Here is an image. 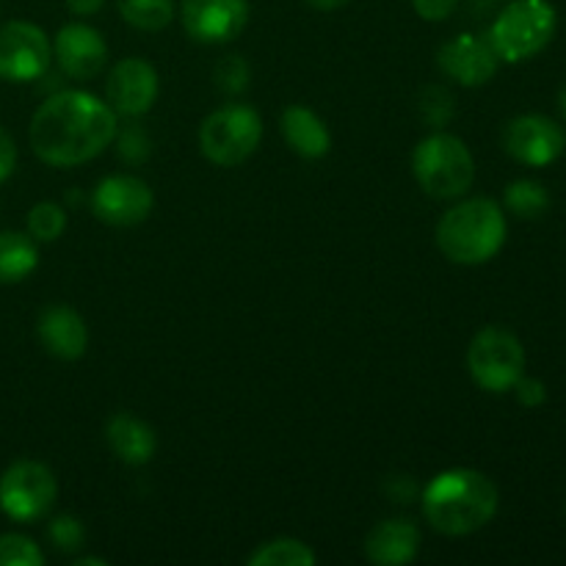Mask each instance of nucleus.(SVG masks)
<instances>
[{
  "instance_id": "72a5a7b5",
  "label": "nucleus",
  "mask_w": 566,
  "mask_h": 566,
  "mask_svg": "<svg viewBox=\"0 0 566 566\" xmlns=\"http://www.w3.org/2000/svg\"><path fill=\"white\" fill-rule=\"evenodd\" d=\"M105 6V0H66V9L75 17H92Z\"/></svg>"
},
{
  "instance_id": "f257e3e1",
  "label": "nucleus",
  "mask_w": 566,
  "mask_h": 566,
  "mask_svg": "<svg viewBox=\"0 0 566 566\" xmlns=\"http://www.w3.org/2000/svg\"><path fill=\"white\" fill-rule=\"evenodd\" d=\"M116 114L108 103L88 92L64 88L33 111L28 138L33 155L48 166L70 169L88 164L111 147L116 136Z\"/></svg>"
},
{
  "instance_id": "c756f323",
  "label": "nucleus",
  "mask_w": 566,
  "mask_h": 566,
  "mask_svg": "<svg viewBox=\"0 0 566 566\" xmlns=\"http://www.w3.org/2000/svg\"><path fill=\"white\" fill-rule=\"evenodd\" d=\"M514 390V396H517V401L523 403L525 409H536V407H542V403L547 401V387H545V381L542 379H534V376H520L517 379V385L512 387Z\"/></svg>"
},
{
  "instance_id": "f03ea898",
  "label": "nucleus",
  "mask_w": 566,
  "mask_h": 566,
  "mask_svg": "<svg viewBox=\"0 0 566 566\" xmlns=\"http://www.w3.org/2000/svg\"><path fill=\"white\" fill-rule=\"evenodd\" d=\"M497 486L470 468L446 470L423 490V517L446 536H468L492 523L497 514Z\"/></svg>"
},
{
  "instance_id": "7c9ffc66",
  "label": "nucleus",
  "mask_w": 566,
  "mask_h": 566,
  "mask_svg": "<svg viewBox=\"0 0 566 566\" xmlns=\"http://www.w3.org/2000/svg\"><path fill=\"white\" fill-rule=\"evenodd\" d=\"M459 0H412L415 11L423 17L426 22H442L457 11Z\"/></svg>"
},
{
  "instance_id": "e433bc0d",
  "label": "nucleus",
  "mask_w": 566,
  "mask_h": 566,
  "mask_svg": "<svg viewBox=\"0 0 566 566\" xmlns=\"http://www.w3.org/2000/svg\"><path fill=\"white\" fill-rule=\"evenodd\" d=\"M558 103H562V114H564V119H566V83L562 86V94H558Z\"/></svg>"
},
{
  "instance_id": "4be33fe9",
  "label": "nucleus",
  "mask_w": 566,
  "mask_h": 566,
  "mask_svg": "<svg viewBox=\"0 0 566 566\" xmlns=\"http://www.w3.org/2000/svg\"><path fill=\"white\" fill-rule=\"evenodd\" d=\"M315 562L318 556L313 547L304 545L302 539H291V536L265 542L247 558L249 566H315Z\"/></svg>"
},
{
  "instance_id": "4468645a",
  "label": "nucleus",
  "mask_w": 566,
  "mask_h": 566,
  "mask_svg": "<svg viewBox=\"0 0 566 566\" xmlns=\"http://www.w3.org/2000/svg\"><path fill=\"white\" fill-rule=\"evenodd\" d=\"M53 55L59 70L72 81H94L105 70L108 44L99 36L97 28L86 22H70L53 39Z\"/></svg>"
},
{
  "instance_id": "dca6fc26",
  "label": "nucleus",
  "mask_w": 566,
  "mask_h": 566,
  "mask_svg": "<svg viewBox=\"0 0 566 566\" xmlns=\"http://www.w3.org/2000/svg\"><path fill=\"white\" fill-rule=\"evenodd\" d=\"M36 335L44 352L53 354L55 359H64V363L81 359L88 348L86 321L64 304H50L48 310H42L36 321Z\"/></svg>"
},
{
  "instance_id": "cd10ccee",
  "label": "nucleus",
  "mask_w": 566,
  "mask_h": 566,
  "mask_svg": "<svg viewBox=\"0 0 566 566\" xmlns=\"http://www.w3.org/2000/svg\"><path fill=\"white\" fill-rule=\"evenodd\" d=\"M48 536L59 553H77L83 547V542H86V528H83L81 520L72 517V514H59V517L50 523Z\"/></svg>"
},
{
  "instance_id": "473e14b6",
  "label": "nucleus",
  "mask_w": 566,
  "mask_h": 566,
  "mask_svg": "<svg viewBox=\"0 0 566 566\" xmlns=\"http://www.w3.org/2000/svg\"><path fill=\"white\" fill-rule=\"evenodd\" d=\"M387 486H390V495L396 497L398 503H409L415 495H418V486L412 484L409 475H396V479L387 481Z\"/></svg>"
},
{
  "instance_id": "f8f14e48",
  "label": "nucleus",
  "mask_w": 566,
  "mask_h": 566,
  "mask_svg": "<svg viewBox=\"0 0 566 566\" xmlns=\"http://www.w3.org/2000/svg\"><path fill=\"white\" fill-rule=\"evenodd\" d=\"M158 99V72L144 59H122L105 81V103L116 116L138 119Z\"/></svg>"
},
{
  "instance_id": "423d86ee",
  "label": "nucleus",
  "mask_w": 566,
  "mask_h": 566,
  "mask_svg": "<svg viewBox=\"0 0 566 566\" xmlns=\"http://www.w3.org/2000/svg\"><path fill=\"white\" fill-rule=\"evenodd\" d=\"M263 138V119L249 105H224L216 108L213 114L205 116L202 127H199V147L202 155L216 166L243 164L254 149L260 147Z\"/></svg>"
},
{
  "instance_id": "9d476101",
  "label": "nucleus",
  "mask_w": 566,
  "mask_h": 566,
  "mask_svg": "<svg viewBox=\"0 0 566 566\" xmlns=\"http://www.w3.org/2000/svg\"><path fill=\"white\" fill-rule=\"evenodd\" d=\"M503 149L517 164L542 169V166H551L562 158L566 149V133L551 116L523 114L509 122L506 130H503Z\"/></svg>"
},
{
  "instance_id": "1a4fd4ad",
  "label": "nucleus",
  "mask_w": 566,
  "mask_h": 566,
  "mask_svg": "<svg viewBox=\"0 0 566 566\" xmlns=\"http://www.w3.org/2000/svg\"><path fill=\"white\" fill-rule=\"evenodd\" d=\"M53 59L48 33L25 20L0 25V77L11 83L39 81Z\"/></svg>"
},
{
  "instance_id": "f704fd0d",
  "label": "nucleus",
  "mask_w": 566,
  "mask_h": 566,
  "mask_svg": "<svg viewBox=\"0 0 566 566\" xmlns=\"http://www.w3.org/2000/svg\"><path fill=\"white\" fill-rule=\"evenodd\" d=\"M310 6H313L315 11H337L343 9V6H348L352 0H307Z\"/></svg>"
},
{
  "instance_id": "7ed1b4c3",
  "label": "nucleus",
  "mask_w": 566,
  "mask_h": 566,
  "mask_svg": "<svg viewBox=\"0 0 566 566\" xmlns=\"http://www.w3.org/2000/svg\"><path fill=\"white\" fill-rule=\"evenodd\" d=\"M506 232V213L495 199H464L437 224V247L451 263L484 265L501 252Z\"/></svg>"
},
{
  "instance_id": "20e7f679",
  "label": "nucleus",
  "mask_w": 566,
  "mask_h": 566,
  "mask_svg": "<svg viewBox=\"0 0 566 566\" xmlns=\"http://www.w3.org/2000/svg\"><path fill=\"white\" fill-rule=\"evenodd\" d=\"M556 28L558 11L551 0H512L495 17L486 39L497 59L506 64H523L553 42Z\"/></svg>"
},
{
  "instance_id": "ddd939ff",
  "label": "nucleus",
  "mask_w": 566,
  "mask_h": 566,
  "mask_svg": "<svg viewBox=\"0 0 566 566\" xmlns=\"http://www.w3.org/2000/svg\"><path fill=\"white\" fill-rule=\"evenodd\" d=\"M180 20L188 36L202 44L235 39L249 22L247 0H182Z\"/></svg>"
},
{
  "instance_id": "9b49d317",
  "label": "nucleus",
  "mask_w": 566,
  "mask_h": 566,
  "mask_svg": "<svg viewBox=\"0 0 566 566\" xmlns=\"http://www.w3.org/2000/svg\"><path fill=\"white\" fill-rule=\"evenodd\" d=\"M155 193L142 177L111 175L97 182L92 193V210L111 227H136L153 213Z\"/></svg>"
},
{
  "instance_id": "f3484780",
  "label": "nucleus",
  "mask_w": 566,
  "mask_h": 566,
  "mask_svg": "<svg viewBox=\"0 0 566 566\" xmlns=\"http://www.w3.org/2000/svg\"><path fill=\"white\" fill-rule=\"evenodd\" d=\"M420 531L409 520H385L365 539V558L379 566H403L418 558Z\"/></svg>"
},
{
  "instance_id": "c9c22d12",
  "label": "nucleus",
  "mask_w": 566,
  "mask_h": 566,
  "mask_svg": "<svg viewBox=\"0 0 566 566\" xmlns=\"http://www.w3.org/2000/svg\"><path fill=\"white\" fill-rule=\"evenodd\" d=\"M75 566H105V562H103V558H94V556H83V558H77V562H75Z\"/></svg>"
},
{
  "instance_id": "393cba45",
  "label": "nucleus",
  "mask_w": 566,
  "mask_h": 566,
  "mask_svg": "<svg viewBox=\"0 0 566 566\" xmlns=\"http://www.w3.org/2000/svg\"><path fill=\"white\" fill-rule=\"evenodd\" d=\"M418 111L423 116V122L429 127H446L453 119V94L448 92L440 83H429V86L420 88L418 94Z\"/></svg>"
},
{
  "instance_id": "0eeeda50",
  "label": "nucleus",
  "mask_w": 566,
  "mask_h": 566,
  "mask_svg": "<svg viewBox=\"0 0 566 566\" xmlns=\"http://www.w3.org/2000/svg\"><path fill=\"white\" fill-rule=\"evenodd\" d=\"M468 370L486 392H509L525 374V348L517 335L501 326H486L470 340Z\"/></svg>"
},
{
  "instance_id": "39448f33",
  "label": "nucleus",
  "mask_w": 566,
  "mask_h": 566,
  "mask_svg": "<svg viewBox=\"0 0 566 566\" xmlns=\"http://www.w3.org/2000/svg\"><path fill=\"white\" fill-rule=\"evenodd\" d=\"M412 175L429 197L459 199L473 188L475 160L462 138L434 133L415 147Z\"/></svg>"
},
{
  "instance_id": "c85d7f7f",
  "label": "nucleus",
  "mask_w": 566,
  "mask_h": 566,
  "mask_svg": "<svg viewBox=\"0 0 566 566\" xmlns=\"http://www.w3.org/2000/svg\"><path fill=\"white\" fill-rule=\"evenodd\" d=\"M213 77L216 86L224 94H243L247 92L252 72H249L247 59H241V55H224V59L219 61V66H216Z\"/></svg>"
},
{
  "instance_id": "6ab92c4d",
  "label": "nucleus",
  "mask_w": 566,
  "mask_h": 566,
  "mask_svg": "<svg viewBox=\"0 0 566 566\" xmlns=\"http://www.w3.org/2000/svg\"><path fill=\"white\" fill-rule=\"evenodd\" d=\"M280 130L285 136L287 147L304 160H318L329 155L332 136L318 114L307 105H287L280 119Z\"/></svg>"
},
{
  "instance_id": "2eb2a0df",
  "label": "nucleus",
  "mask_w": 566,
  "mask_h": 566,
  "mask_svg": "<svg viewBox=\"0 0 566 566\" xmlns=\"http://www.w3.org/2000/svg\"><path fill=\"white\" fill-rule=\"evenodd\" d=\"M437 64L459 86L475 88L495 77L501 59L495 55L486 36L462 33V36H453L451 42L442 44L440 53H437Z\"/></svg>"
},
{
  "instance_id": "a878e982",
  "label": "nucleus",
  "mask_w": 566,
  "mask_h": 566,
  "mask_svg": "<svg viewBox=\"0 0 566 566\" xmlns=\"http://www.w3.org/2000/svg\"><path fill=\"white\" fill-rule=\"evenodd\" d=\"M44 553L33 539L22 534L0 536V566H42Z\"/></svg>"
},
{
  "instance_id": "bb28decb",
  "label": "nucleus",
  "mask_w": 566,
  "mask_h": 566,
  "mask_svg": "<svg viewBox=\"0 0 566 566\" xmlns=\"http://www.w3.org/2000/svg\"><path fill=\"white\" fill-rule=\"evenodd\" d=\"M116 153H119V158L125 160V164H144V160L149 158V153H153V138L147 136V130H144L138 122H133V125L127 127H116Z\"/></svg>"
},
{
  "instance_id": "aec40b11",
  "label": "nucleus",
  "mask_w": 566,
  "mask_h": 566,
  "mask_svg": "<svg viewBox=\"0 0 566 566\" xmlns=\"http://www.w3.org/2000/svg\"><path fill=\"white\" fill-rule=\"evenodd\" d=\"M39 265V249L31 235L6 230L0 232V285H17L28 280Z\"/></svg>"
},
{
  "instance_id": "a211bd4d",
  "label": "nucleus",
  "mask_w": 566,
  "mask_h": 566,
  "mask_svg": "<svg viewBox=\"0 0 566 566\" xmlns=\"http://www.w3.org/2000/svg\"><path fill=\"white\" fill-rule=\"evenodd\" d=\"M105 440H108L114 457L119 462L130 464V468H142V464L153 462L155 448H158L153 426L144 423L130 412L111 415L108 426H105Z\"/></svg>"
},
{
  "instance_id": "6e6552de",
  "label": "nucleus",
  "mask_w": 566,
  "mask_h": 566,
  "mask_svg": "<svg viewBox=\"0 0 566 566\" xmlns=\"http://www.w3.org/2000/svg\"><path fill=\"white\" fill-rule=\"evenodd\" d=\"M59 481L53 470L33 459L9 464L0 475V512L14 523H33L53 509Z\"/></svg>"
},
{
  "instance_id": "5701e85b",
  "label": "nucleus",
  "mask_w": 566,
  "mask_h": 566,
  "mask_svg": "<svg viewBox=\"0 0 566 566\" xmlns=\"http://www.w3.org/2000/svg\"><path fill=\"white\" fill-rule=\"evenodd\" d=\"M503 205L517 219H539L551 208V193L536 180H514L506 186Z\"/></svg>"
},
{
  "instance_id": "b1692460",
  "label": "nucleus",
  "mask_w": 566,
  "mask_h": 566,
  "mask_svg": "<svg viewBox=\"0 0 566 566\" xmlns=\"http://www.w3.org/2000/svg\"><path fill=\"white\" fill-rule=\"evenodd\" d=\"M66 230V213L61 205L55 202H39L33 205L28 213V235L39 243H53L64 235Z\"/></svg>"
},
{
  "instance_id": "2f4dec72",
  "label": "nucleus",
  "mask_w": 566,
  "mask_h": 566,
  "mask_svg": "<svg viewBox=\"0 0 566 566\" xmlns=\"http://www.w3.org/2000/svg\"><path fill=\"white\" fill-rule=\"evenodd\" d=\"M17 169V144L11 138V133L6 127H0V182H6L11 177V171Z\"/></svg>"
},
{
  "instance_id": "412c9836",
  "label": "nucleus",
  "mask_w": 566,
  "mask_h": 566,
  "mask_svg": "<svg viewBox=\"0 0 566 566\" xmlns=\"http://www.w3.org/2000/svg\"><path fill=\"white\" fill-rule=\"evenodd\" d=\"M116 6L127 25L147 33L164 31L175 20V0H116Z\"/></svg>"
}]
</instances>
